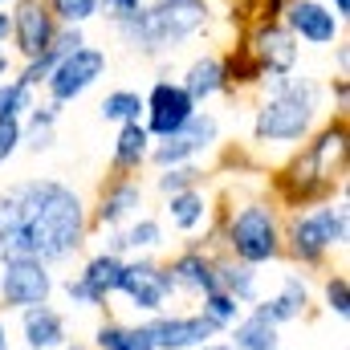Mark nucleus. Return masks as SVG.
Instances as JSON below:
<instances>
[{
    "mask_svg": "<svg viewBox=\"0 0 350 350\" xmlns=\"http://www.w3.org/2000/svg\"><path fill=\"white\" fill-rule=\"evenodd\" d=\"M147 334L155 350H191V347H204L212 342L220 330L204 318V314H172V318H151L147 322Z\"/></svg>",
    "mask_w": 350,
    "mask_h": 350,
    "instance_id": "15",
    "label": "nucleus"
},
{
    "mask_svg": "<svg viewBox=\"0 0 350 350\" xmlns=\"http://www.w3.org/2000/svg\"><path fill=\"white\" fill-rule=\"evenodd\" d=\"M196 179H200V167H191V163H179V167H163V175H159V191H163V196L187 191V187H196Z\"/></svg>",
    "mask_w": 350,
    "mask_h": 350,
    "instance_id": "32",
    "label": "nucleus"
},
{
    "mask_svg": "<svg viewBox=\"0 0 350 350\" xmlns=\"http://www.w3.org/2000/svg\"><path fill=\"white\" fill-rule=\"evenodd\" d=\"M94 347L98 350H155L147 326H122V322H106L94 330Z\"/></svg>",
    "mask_w": 350,
    "mask_h": 350,
    "instance_id": "24",
    "label": "nucleus"
},
{
    "mask_svg": "<svg viewBox=\"0 0 350 350\" xmlns=\"http://www.w3.org/2000/svg\"><path fill=\"white\" fill-rule=\"evenodd\" d=\"M21 330H25L29 350H57V347H66V338H70L66 318H62L49 301L29 306V310H25V318H21Z\"/></svg>",
    "mask_w": 350,
    "mask_h": 350,
    "instance_id": "17",
    "label": "nucleus"
},
{
    "mask_svg": "<svg viewBox=\"0 0 350 350\" xmlns=\"http://www.w3.org/2000/svg\"><path fill=\"white\" fill-rule=\"evenodd\" d=\"M204 25H208V8L200 0H155V4H143L135 16L118 21L114 29L122 33L126 45L155 57V53L175 49L179 41L196 37Z\"/></svg>",
    "mask_w": 350,
    "mask_h": 350,
    "instance_id": "2",
    "label": "nucleus"
},
{
    "mask_svg": "<svg viewBox=\"0 0 350 350\" xmlns=\"http://www.w3.org/2000/svg\"><path fill=\"white\" fill-rule=\"evenodd\" d=\"M277 350H281V347H277Z\"/></svg>",
    "mask_w": 350,
    "mask_h": 350,
    "instance_id": "44",
    "label": "nucleus"
},
{
    "mask_svg": "<svg viewBox=\"0 0 350 350\" xmlns=\"http://www.w3.org/2000/svg\"><path fill=\"white\" fill-rule=\"evenodd\" d=\"M8 29H12V25H8V12H0V41L8 37Z\"/></svg>",
    "mask_w": 350,
    "mask_h": 350,
    "instance_id": "37",
    "label": "nucleus"
},
{
    "mask_svg": "<svg viewBox=\"0 0 350 350\" xmlns=\"http://www.w3.org/2000/svg\"><path fill=\"white\" fill-rule=\"evenodd\" d=\"M86 241V204L57 179H25L0 191V261L37 257L53 265Z\"/></svg>",
    "mask_w": 350,
    "mask_h": 350,
    "instance_id": "1",
    "label": "nucleus"
},
{
    "mask_svg": "<svg viewBox=\"0 0 350 350\" xmlns=\"http://www.w3.org/2000/svg\"><path fill=\"white\" fill-rule=\"evenodd\" d=\"M143 114H147V135L151 139H167V135H175L191 114H196V102L187 98V90L179 86V82H155L151 86V94L143 98Z\"/></svg>",
    "mask_w": 350,
    "mask_h": 350,
    "instance_id": "11",
    "label": "nucleus"
},
{
    "mask_svg": "<svg viewBox=\"0 0 350 350\" xmlns=\"http://www.w3.org/2000/svg\"><path fill=\"white\" fill-rule=\"evenodd\" d=\"M53 21H66V25H86L98 16V0H53L49 4Z\"/></svg>",
    "mask_w": 350,
    "mask_h": 350,
    "instance_id": "31",
    "label": "nucleus"
},
{
    "mask_svg": "<svg viewBox=\"0 0 350 350\" xmlns=\"http://www.w3.org/2000/svg\"><path fill=\"white\" fill-rule=\"evenodd\" d=\"M350 12V0H334V16H338V21H342V16H347Z\"/></svg>",
    "mask_w": 350,
    "mask_h": 350,
    "instance_id": "36",
    "label": "nucleus"
},
{
    "mask_svg": "<svg viewBox=\"0 0 350 350\" xmlns=\"http://www.w3.org/2000/svg\"><path fill=\"white\" fill-rule=\"evenodd\" d=\"M326 310H330L334 318H347L350 314V281L342 273H334V277L326 281Z\"/></svg>",
    "mask_w": 350,
    "mask_h": 350,
    "instance_id": "33",
    "label": "nucleus"
},
{
    "mask_svg": "<svg viewBox=\"0 0 350 350\" xmlns=\"http://www.w3.org/2000/svg\"><path fill=\"white\" fill-rule=\"evenodd\" d=\"M172 273L167 265H155L147 257L139 261H122V277H118V293L135 306V310H147V314H159L163 301L172 297Z\"/></svg>",
    "mask_w": 350,
    "mask_h": 350,
    "instance_id": "10",
    "label": "nucleus"
},
{
    "mask_svg": "<svg viewBox=\"0 0 350 350\" xmlns=\"http://www.w3.org/2000/svg\"><path fill=\"white\" fill-rule=\"evenodd\" d=\"M98 114L106 118V122H139V114H143V94L139 90H114V94H106L102 98V106H98Z\"/></svg>",
    "mask_w": 350,
    "mask_h": 350,
    "instance_id": "28",
    "label": "nucleus"
},
{
    "mask_svg": "<svg viewBox=\"0 0 350 350\" xmlns=\"http://www.w3.org/2000/svg\"><path fill=\"white\" fill-rule=\"evenodd\" d=\"M0 4H8V0H0Z\"/></svg>",
    "mask_w": 350,
    "mask_h": 350,
    "instance_id": "42",
    "label": "nucleus"
},
{
    "mask_svg": "<svg viewBox=\"0 0 350 350\" xmlns=\"http://www.w3.org/2000/svg\"><path fill=\"white\" fill-rule=\"evenodd\" d=\"M220 334H228L232 326H237V318H241V301L237 297H228L224 289H212V293H204V310H200Z\"/></svg>",
    "mask_w": 350,
    "mask_h": 350,
    "instance_id": "29",
    "label": "nucleus"
},
{
    "mask_svg": "<svg viewBox=\"0 0 350 350\" xmlns=\"http://www.w3.org/2000/svg\"><path fill=\"white\" fill-rule=\"evenodd\" d=\"M21 126H25L21 118H0V163L21 147Z\"/></svg>",
    "mask_w": 350,
    "mask_h": 350,
    "instance_id": "34",
    "label": "nucleus"
},
{
    "mask_svg": "<svg viewBox=\"0 0 350 350\" xmlns=\"http://www.w3.org/2000/svg\"><path fill=\"white\" fill-rule=\"evenodd\" d=\"M135 208H143V187L135 179H118L102 191V204H98V224H122L135 216Z\"/></svg>",
    "mask_w": 350,
    "mask_h": 350,
    "instance_id": "22",
    "label": "nucleus"
},
{
    "mask_svg": "<svg viewBox=\"0 0 350 350\" xmlns=\"http://www.w3.org/2000/svg\"><path fill=\"white\" fill-rule=\"evenodd\" d=\"M306 306H310V289H306V281H301V277H293V273H289V277L281 281V293H277V297H269V301H261L257 310H261L273 326H285V322L301 318V314H306Z\"/></svg>",
    "mask_w": 350,
    "mask_h": 350,
    "instance_id": "20",
    "label": "nucleus"
},
{
    "mask_svg": "<svg viewBox=\"0 0 350 350\" xmlns=\"http://www.w3.org/2000/svg\"><path fill=\"white\" fill-rule=\"evenodd\" d=\"M273 94L261 102L253 118L257 143H301L310 135V122L318 114V86L310 78H269Z\"/></svg>",
    "mask_w": 350,
    "mask_h": 350,
    "instance_id": "3",
    "label": "nucleus"
},
{
    "mask_svg": "<svg viewBox=\"0 0 350 350\" xmlns=\"http://www.w3.org/2000/svg\"><path fill=\"white\" fill-rule=\"evenodd\" d=\"M102 74H106V53H102V49H94V45H78L74 53H66V57L49 70V78H45L49 102L66 106V102L82 98V94H86Z\"/></svg>",
    "mask_w": 350,
    "mask_h": 350,
    "instance_id": "9",
    "label": "nucleus"
},
{
    "mask_svg": "<svg viewBox=\"0 0 350 350\" xmlns=\"http://www.w3.org/2000/svg\"><path fill=\"white\" fill-rule=\"evenodd\" d=\"M342 155H347V122H334V126H326V131L301 151V159H297V163L289 167V175L281 179L285 196L310 200V196L326 191V187L334 183V163H342Z\"/></svg>",
    "mask_w": 350,
    "mask_h": 350,
    "instance_id": "4",
    "label": "nucleus"
},
{
    "mask_svg": "<svg viewBox=\"0 0 350 350\" xmlns=\"http://www.w3.org/2000/svg\"><path fill=\"white\" fill-rule=\"evenodd\" d=\"M163 245V224L159 220H135L126 232H114L110 237V249L106 253H122V249H135V253H151Z\"/></svg>",
    "mask_w": 350,
    "mask_h": 350,
    "instance_id": "26",
    "label": "nucleus"
},
{
    "mask_svg": "<svg viewBox=\"0 0 350 350\" xmlns=\"http://www.w3.org/2000/svg\"><path fill=\"white\" fill-rule=\"evenodd\" d=\"M66 350H82V347H66Z\"/></svg>",
    "mask_w": 350,
    "mask_h": 350,
    "instance_id": "41",
    "label": "nucleus"
},
{
    "mask_svg": "<svg viewBox=\"0 0 350 350\" xmlns=\"http://www.w3.org/2000/svg\"><path fill=\"white\" fill-rule=\"evenodd\" d=\"M179 86L187 90V98L200 106V102H208L212 94H220L224 90V57H216V53H204V57H196L191 66H187V74H183V82Z\"/></svg>",
    "mask_w": 350,
    "mask_h": 350,
    "instance_id": "21",
    "label": "nucleus"
},
{
    "mask_svg": "<svg viewBox=\"0 0 350 350\" xmlns=\"http://www.w3.org/2000/svg\"><path fill=\"white\" fill-rule=\"evenodd\" d=\"M4 74H8V57H4V49H0V82H4Z\"/></svg>",
    "mask_w": 350,
    "mask_h": 350,
    "instance_id": "39",
    "label": "nucleus"
},
{
    "mask_svg": "<svg viewBox=\"0 0 350 350\" xmlns=\"http://www.w3.org/2000/svg\"><path fill=\"white\" fill-rule=\"evenodd\" d=\"M167 216H172V224L179 228V232L200 228V224H204V216H208V200H204V191H196V187L175 191L172 204H167Z\"/></svg>",
    "mask_w": 350,
    "mask_h": 350,
    "instance_id": "27",
    "label": "nucleus"
},
{
    "mask_svg": "<svg viewBox=\"0 0 350 350\" xmlns=\"http://www.w3.org/2000/svg\"><path fill=\"white\" fill-rule=\"evenodd\" d=\"M53 293V277L49 265L37 257H4L0 261V301L8 310H29L49 301Z\"/></svg>",
    "mask_w": 350,
    "mask_h": 350,
    "instance_id": "7",
    "label": "nucleus"
},
{
    "mask_svg": "<svg viewBox=\"0 0 350 350\" xmlns=\"http://www.w3.org/2000/svg\"><path fill=\"white\" fill-rule=\"evenodd\" d=\"M98 4H106V12H110V21L118 25V21H126V16H135L139 8H143V0H98Z\"/></svg>",
    "mask_w": 350,
    "mask_h": 350,
    "instance_id": "35",
    "label": "nucleus"
},
{
    "mask_svg": "<svg viewBox=\"0 0 350 350\" xmlns=\"http://www.w3.org/2000/svg\"><path fill=\"white\" fill-rule=\"evenodd\" d=\"M216 139H220V122H216L212 114L196 110L175 135L159 139V143H151V155H147V159H151L155 167H179V163H191L196 155L212 151Z\"/></svg>",
    "mask_w": 350,
    "mask_h": 350,
    "instance_id": "8",
    "label": "nucleus"
},
{
    "mask_svg": "<svg viewBox=\"0 0 350 350\" xmlns=\"http://www.w3.org/2000/svg\"><path fill=\"white\" fill-rule=\"evenodd\" d=\"M25 110H33V90L21 78L0 82V118H25Z\"/></svg>",
    "mask_w": 350,
    "mask_h": 350,
    "instance_id": "30",
    "label": "nucleus"
},
{
    "mask_svg": "<svg viewBox=\"0 0 350 350\" xmlns=\"http://www.w3.org/2000/svg\"><path fill=\"white\" fill-rule=\"evenodd\" d=\"M151 143L155 139L147 135L143 122H122V131L114 139V167L118 172H139L147 163V155H151Z\"/></svg>",
    "mask_w": 350,
    "mask_h": 350,
    "instance_id": "23",
    "label": "nucleus"
},
{
    "mask_svg": "<svg viewBox=\"0 0 350 350\" xmlns=\"http://www.w3.org/2000/svg\"><path fill=\"white\" fill-rule=\"evenodd\" d=\"M167 273H172V285L175 289H183V293H212L216 289V261L212 257H204L200 249H187V253H179L172 265H167Z\"/></svg>",
    "mask_w": 350,
    "mask_h": 350,
    "instance_id": "18",
    "label": "nucleus"
},
{
    "mask_svg": "<svg viewBox=\"0 0 350 350\" xmlns=\"http://www.w3.org/2000/svg\"><path fill=\"white\" fill-rule=\"evenodd\" d=\"M228 347L232 350H277L281 347V326H273L253 306V314H241L237 326L228 330Z\"/></svg>",
    "mask_w": 350,
    "mask_h": 350,
    "instance_id": "19",
    "label": "nucleus"
},
{
    "mask_svg": "<svg viewBox=\"0 0 350 350\" xmlns=\"http://www.w3.org/2000/svg\"><path fill=\"white\" fill-rule=\"evenodd\" d=\"M285 29L293 33V37H301V41H310V45H334V37H338V16L326 8V4H318V0H289L285 4Z\"/></svg>",
    "mask_w": 350,
    "mask_h": 350,
    "instance_id": "16",
    "label": "nucleus"
},
{
    "mask_svg": "<svg viewBox=\"0 0 350 350\" xmlns=\"http://www.w3.org/2000/svg\"><path fill=\"white\" fill-rule=\"evenodd\" d=\"M232 257L241 265H265L281 257V228H277V216L269 204H245L232 220H228V232H224Z\"/></svg>",
    "mask_w": 350,
    "mask_h": 350,
    "instance_id": "5",
    "label": "nucleus"
},
{
    "mask_svg": "<svg viewBox=\"0 0 350 350\" xmlns=\"http://www.w3.org/2000/svg\"><path fill=\"white\" fill-rule=\"evenodd\" d=\"M347 245V204H326L289 224V249L301 265L322 261L330 249Z\"/></svg>",
    "mask_w": 350,
    "mask_h": 350,
    "instance_id": "6",
    "label": "nucleus"
},
{
    "mask_svg": "<svg viewBox=\"0 0 350 350\" xmlns=\"http://www.w3.org/2000/svg\"><path fill=\"white\" fill-rule=\"evenodd\" d=\"M200 4H204V0H200Z\"/></svg>",
    "mask_w": 350,
    "mask_h": 350,
    "instance_id": "43",
    "label": "nucleus"
},
{
    "mask_svg": "<svg viewBox=\"0 0 350 350\" xmlns=\"http://www.w3.org/2000/svg\"><path fill=\"white\" fill-rule=\"evenodd\" d=\"M216 289H224L237 301H257V273H253V265L220 261L216 265Z\"/></svg>",
    "mask_w": 350,
    "mask_h": 350,
    "instance_id": "25",
    "label": "nucleus"
},
{
    "mask_svg": "<svg viewBox=\"0 0 350 350\" xmlns=\"http://www.w3.org/2000/svg\"><path fill=\"white\" fill-rule=\"evenodd\" d=\"M200 350H232V347H228V342H204Z\"/></svg>",
    "mask_w": 350,
    "mask_h": 350,
    "instance_id": "38",
    "label": "nucleus"
},
{
    "mask_svg": "<svg viewBox=\"0 0 350 350\" xmlns=\"http://www.w3.org/2000/svg\"><path fill=\"white\" fill-rule=\"evenodd\" d=\"M249 57L257 62L261 74H273V78H285L293 66H297V37L277 25V21H265L257 25L253 41H249Z\"/></svg>",
    "mask_w": 350,
    "mask_h": 350,
    "instance_id": "14",
    "label": "nucleus"
},
{
    "mask_svg": "<svg viewBox=\"0 0 350 350\" xmlns=\"http://www.w3.org/2000/svg\"><path fill=\"white\" fill-rule=\"evenodd\" d=\"M118 277H122V257L118 253H98V257H90L86 269L78 273V277H70L66 281V293H70V301L74 306H102L110 293H118Z\"/></svg>",
    "mask_w": 350,
    "mask_h": 350,
    "instance_id": "12",
    "label": "nucleus"
},
{
    "mask_svg": "<svg viewBox=\"0 0 350 350\" xmlns=\"http://www.w3.org/2000/svg\"><path fill=\"white\" fill-rule=\"evenodd\" d=\"M8 33H12V41H16V49L33 62L37 53H45L49 49V41L57 37V21H53V12H49V4L45 0H16V8H12V16H8Z\"/></svg>",
    "mask_w": 350,
    "mask_h": 350,
    "instance_id": "13",
    "label": "nucleus"
},
{
    "mask_svg": "<svg viewBox=\"0 0 350 350\" xmlns=\"http://www.w3.org/2000/svg\"><path fill=\"white\" fill-rule=\"evenodd\" d=\"M0 350H8V330H4V322H0Z\"/></svg>",
    "mask_w": 350,
    "mask_h": 350,
    "instance_id": "40",
    "label": "nucleus"
}]
</instances>
